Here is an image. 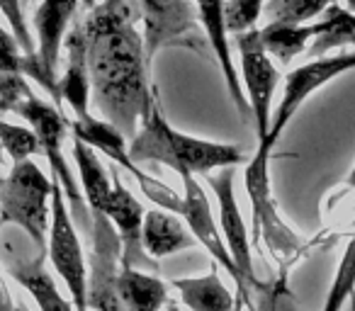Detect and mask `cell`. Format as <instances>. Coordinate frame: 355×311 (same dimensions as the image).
I'll use <instances>...</instances> for the list:
<instances>
[{"instance_id":"cell-1","label":"cell","mask_w":355,"mask_h":311,"mask_svg":"<svg viewBox=\"0 0 355 311\" xmlns=\"http://www.w3.org/2000/svg\"><path fill=\"white\" fill-rule=\"evenodd\" d=\"M132 0H100L83 17L90 103L124 136H137L139 122L158 90L148 78L144 35L134 27Z\"/></svg>"},{"instance_id":"cell-2","label":"cell","mask_w":355,"mask_h":311,"mask_svg":"<svg viewBox=\"0 0 355 311\" xmlns=\"http://www.w3.org/2000/svg\"><path fill=\"white\" fill-rule=\"evenodd\" d=\"M129 156H132L134 163L156 161V163L173 168L178 175H209L212 170L227 168V166H241L246 161L241 146L205 141V139L188 136V134L173 129L168 119L163 117L158 93L144 112L141 129L137 132L134 141L129 143Z\"/></svg>"},{"instance_id":"cell-3","label":"cell","mask_w":355,"mask_h":311,"mask_svg":"<svg viewBox=\"0 0 355 311\" xmlns=\"http://www.w3.org/2000/svg\"><path fill=\"white\" fill-rule=\"evenodd\" d=\"M51 193L54 180L42 173L30 159L17 161L6 180L0 178V224H15L32 238L40 251H46L51 226Z\"/></svg>"},{"instance_id":"cell-4","label":"cell","mask_w":355,"mask_h":311,"mask_svg":"<svg viewBox=\"0 0 355 311\" xmlns=\"http://www.w3.org/2000/svg\"><path fill=\"white\" fill-rule=\"evenodd\" d=\"M12 112L25 117L27 124L37 132L40 146H42V151H44L46 161H49L51 178H54L56 183L61 185V190H64V197H66V204H69L71 217H73V222L83 229L85 236H90V231H93V214H90L88 202H85L83 195H80V188H78V183H76L73 173H71V168L66 166L64 148H61L64 146L66 129H69V119H66L54 105L35 98L32 90L15 105V107H12Z\"/></svg>"},{"instance_id":"cell-5","label":"cell","mask_w":355,"mask_h":311,"mask_svg":"<svg viewBox=\"0 0 355 311\" xmlns=\"http://www.w3.org/2000/svg\"><path fill=\"white\" fill-rule=\"evenodd\" d=\"M275 146L266 141H258L256 156L246 166V193L251 199V214H253V243L266 241L268 251L282 263L290 265L302 253V241L290 226L280 219V212L272 199L270 188V159Z\"/></svg>"},{"instance_id":"cell-6","label":"cell","mask_w":355,"mask_h":311,"mask_svg":"<svg viewBox=\"0 0 355 311\" xmlns=\"http://www.w3.org/2000/svg\"><path fill=\"white\" fill-rule=\"evenodd\" d=\"M132 8L144 22L148 64L168 46H183L202 56L214 54L207 37L200 32L198 8L193 0H132Z\"/></svg>"},{"instance_id":"cell-7","label":"cell","mask_w":355,"mask_h":311,"mask_svg":"<svg viewBox=\"0 0 355 311\" xmlns=\"http://www.w3.org/2000/svg\"><path fill=\"white\" fill-rule=\"evenodd\" d=\"M8 226L10 229L6 233L0 229V256L12 280L20 282L35 296L42 311H76V306L59 294L54 277L46 272V251H40L20 226L15 224Z\"/></svg>"},{"instance_id":"cell-8","label":"cell","mask_w":355,"mask_h":311,"mask_svg":"<svg viewBox=\"0 0 355 311\" xmlns=\"http://www.w3.org/2000/svg\"><path fill=\"white\" fill-rule=\"evenodd\" d=\"M46 256H49L54 270L61 275L64 285L69 287L76 311H88V299H85V294H88V270H85L83 248H80L76 222L69 212L64 190L56 180L54 193H51V226L49 241H46Z\"/></svg>"},{"instance_id":"cell-9","label":"cell","mask_w":355,"mask_h":311,"mask_svg":"<svg viewBox=\"0 0 355 311\" xmlns=\"http://www.w3.org/2000/svg\"><path fill=\"white\" fill-rule=\"evenodd\" d=\"M90 270H88V309L93 311H127L119 299V265L122 241L107 214H93L90 231Z\"/></svg>"},{"instance_id":"cell-10","label":"cell","mask_w":355,"mask_h":311,"mask_svg":"<svg viewBox=\"0 0 355 311\" xmlns=\"http://www.w3.org/2000/svg\"><path fill=\"white\" fill-rule=\"evenodd\" d=\"M207 183L212 185L219 199V231H222L224 243H227L243 280V292L241 296H236V301L241 306H246L248 311H253V292H256L261 280L253 272L251 238H248L246 224H243V217L236 204V195H234V166L219 168V175H207Z\"/></svg>"},{"instance_id":"cell-11","label":"cell","mask_w":355,"mask_h":311,"mask_svg":"<svg viewBox=\"0 0 355 311\" xmlns=\"http://www.w3.org/2000/svg\"><path fill=\"white\" fill-rule=\"evenodd\" d=\"M239 56H241V78L246 85V98L256 119L258 139H266L272 122V95L277 88V71L261 39V30L251 27L236 35Z\"/></svg>"},{"instance_id":"cell-12","label":"cell","mask_w":355,"mask_h":311,"mask_svg":"<svg viewBox=\"0 0 355 311\" xmlns=\"http://www.w3.org/2000/svg\"><path fill=\"white\" fill-rule=\"evenodd\" d=\"M355 69V51L350 54H338V56H329V59H316L309 64L300 66L292 73H287L285 78V93H282V103L277 107V112L272 114L270 122V132L266 139H258V141H266L270 146H275L277 139L282 136V132L287 129V124L292 122L300 107L306 103L311 93H316L319 88H324L329 80H334L336 75L345 73V71Z\"/></svg>"},{"instance_id":"cell-13","label":"cell","mask_w":355,"mask_h":311,"mask_svg":"<svg viewBox=\"0 0 355 311\" xmlns=\"http://www.w3.org/2000/svg\"><path fill=\"white\" fill-rule=\"evenodd\" d=\"M112 197L107 202L105 214L110 217V222L114 224L122 241V265L134 267V270L144 272H158V260L151 258L144 248L141 238V224H144V209L141 204L134 199V195L122 185V180L117 178V166H112Z\"/></svg>"},{"instance_id":"cell-14","label":"cell","mask_w":355,"mask_h":311,"mask_svg":"<svg viewBox=\"0 0 355 311\" xmlns=\"http://www.w3.org/2000/svg\"><path fill=\"white\" fill-rule=\"evenodd\" d=\"M180 180H183V212L180 217L185 219L188 224L190 233L198 238V243H202L207 248V253L214 258L217 265H222L229 275L234 277L239 287V296L243 292V280H241V272H239L236 263H234L232 253H229L227 243L222 238V231H217V224H214L212 214H209V202H207V195H205L202 185L195 180L193 173H180Z\"/></svg>"},{"instance_id":"cell-15","label":"cell","mask_w":355,"mask_h":311,"mask_svg":"<svg viewBox=\"0 0 355 311\" xmlns=\"http://www.w3.org/2000/svg\"><path fill=\"white\" fill-rule=\"evenodd\" d=\"M224 3H227V0H195V8H198V17L205 30V37H207L209 46H212L214 56H217V61H219V69H222V73H224V80H227L229 95H232L241 119L248 122V119L253 117V112H251V105H248V98L241 88V80H239L236 66H234V59H232V44H229Z\"/></svg>"},{"instance_id":"cell-16","label":"cell","mask_w":355,"mask_h":311,"mask_svg":"<svg viewBox=\"0 0 355 311\" xmlns=\"http://www.w3.org/2000/svg\"><path fill=\"white\" fill-rule=\"evenodd\" d=\"M66 49V69L59 78L61 100L69 103L76 119L90 117V75H88V59H85V37L80 22L71 27V32L64 37Z\"/></svg>"},{"instance_id":"cell-17","label":"cell","mask_w":355,"mask_h":311,"mask_svg":"<svg viewBox=\"0 0 355 311\" xmlns=\"http://www.w3.org/2000/svg\"><path fill=\"white\" fill-rule=\"evenodd\" d=\"M76 10H78V0H42V6L35 12L37 54L51 75H59L56 71H59L61 46Z\"/></svg>"},{"instance_id":"cell-18","label":"cell","mask_w":355,"mask_h":311,"mask_svg":"<svg viewBox=\"0 0 355 311\" xmlns=\"http://www.w3.org/2000/svg\"><path fill=\"white\" fill-rule=\"evenodd\" d=\"M334 27V10L331 6L324 10V17L316 22H268L261 30L263 46L280 64H290L297 54L306 49L309 42L326 35Z\"/></svg>"},{"instance_id":"cell-19","label":"cell","mask_w":355,"mask_h":311,"mask_svg":"<svg viewBox=\"0 0 355 311\" xmlns=\"http://www.w3.org/2000/svg\"><path fill=\"white\" fill-rule=\"evenodd\" d=\"M69 132L73 139L85 141L88 146H93L95 151L100 148L105 156H110L114 163H119V168L132 173L134 178L141 173L139 166L132 161V156H129V148H127V143H124L127 136H124L117 127H112L107 119H98V117H93V114L85 119H69Z\"/></svg>"},{"instance_id":"cell-20","label":"cell","mask_w":355,"mask_h":311,"mask_svg":"<svg viewBox=\"0 0 355 311\" xmlns=\"http://www.w3.org/2000/svg\"><path fill=\"white\" fill-rule=\"evenodd\" d=\"M141 238L146 253L156 260L198 243L190 229H185V224L178 217H173V212H158V209L144 212Z\"/></svg>"},{"instance_id":"cell-21","label":"cell","mask_w":355,"mask_h":311,"mask_svg":"<svg viewBox=\"0 0 355 311\" xmlns=\"http://www.w3.org/2000/svg\"><path fill=\"white\" fill-rule=\"evenodd\" d=\"M173 287L190 311H234V296L219 280L217 263L205 277H180Z\"/></svg>"},{"instance_id":"cell-22","label":"cell","mask_w":355,"mask_h":311,"mask_svg":"<svg viewBox=\"0 0 355 311\" xmlns=\"http://www.w3.org/2000/svg\"><path fill=\"white\" fill-rule=\"evenodd\" d=\"M73 156L80 170V183H83V195L90 214H105L110 197H112V173L107 175L95 148L80 139H73Z\"/></svg>"},{"instance_id":"cell-23","label":"cell","mask_w":355,"mask_h":311,"mask_svg":"<svg viewBox=\"0 0 355 311\" xmlns=\"http://www.w3.org/2000/svg\"><path fill=\"white\" fill-rule=\"evenodd\" d=\"M119 299L127 311H161L168 304V287L158 277L144 270L124 267L119 270Z\"/></svg>"},{"instance_id":"cell-24","label":"cell","mask_w":355,"mask_h":311,"mask_svg":"<svg viewBox=\"0 0 355 311\" xmlns=\"http://www.w3.org/2000/svg\"><path fill=\"white\" fill-rule=\"evenodd\" d=\"M331 10H334V27H331L326 35L316 37L311 42L309 51L306 54L311 59H319L324 56L326 51L336 49V46H343V44H350V39L355 37V15L348 10V8L338 6V3H331Z\"/></svg>"},{"instance_id":"cell-25","label":"cell","mask_w":355,"mask_h":311,"mask_svg":"<svg viewBox=\"0 0 355 311\" xmlns=\"http://www.w3.org/2000/svg\"><path fill=\"white\" fill-rule=\"evenodd\" d=\"M331 3L336 0H266L263 15L270 22H306L321 15Z\"/></svg>"},{"instance_id":"cell-26","label":"cell","mask_w":355,"mask_h":311,"mask_svg":"<svg viewBox=\"0 0 355 311\" xmlns=\"http://www.w3.org/2000/svg\"><path fill=\"white\" fill-rule=\"evenodd\" d=\"M353 292H355V238L345 246L338 272H336L334 285H331L329 296H326L321 311H343V306L348 304V296Z\"/></svg>"},{"instance_id":"cell-27","label":"cell","mask_w":355,"mask_h":311,"mask_svg":"<svg viewBox=\"0 0 355 311\" xmlns=\"http://www.w3.org/2000/svg\"><path fill=\"white\" fill-rule=\"evenodd\" d=\"M0 146L12 159V163L32 159L37 151H42L40 136H37L35 129L10 122H0Z\"/></svg>"},{"instance_id":"cell-28","label":"cell","mask_w":355,"mask_h":311,"mask_svg":"<svg viewBox=\"0 0 355 311\" xmlns=\"http://www.w3.org/2000/svg\"><path fill=\"white\" fill-rule=\"evenodd\" d=\"M266 0H227L224 3V17H227V30L239 35L251 27H256V20L261 17Z\"/></svg>"},{"instance_id":"cell-29","label":"cell","mask_w":355,"mask_h":311,"mask_svg":"<svg viewBox=\"0 0 355 311\" xmlns=\"http://www.w3.org/2000/svg\"><path fill=\"white\" fill-rule=\"evenodd\" d=\"M0 12L10 22V30L15 35L17 44H20L22 54H37V44L32 39V32L25 22V6H22V0H0Z\"/></svg>"},{"instance_id":"cell-30","label":"cell","mask_w":355,"mask_h":311,"mask_svg":"<svg viewBox=\"0 0 355 311\" xmlns=\"http://www.w3.org/2000/svg\"><path fill=\"white\" fill-rule=\"evenodd\" d=\"M22 56L25 54H22L15 35H10V32L0 27V71L22 73Z\"/></svg>"},{"instance_id":"cell-31","label":"cell","mask_w":355,"mask_h":311,"mask_svg":"<svg viewBox=\"0 0 355 311\" xmlns=\"http://www.w3.org/2000/svg\"><path fill=\"white\" fill-rule=\"evenodd\" d=\"M0 311H15V301H12V296H10V292H8L3 277H0Z\"/></svg>"},{"instance_id":"cell-32","label":"cell","mask_w":355,"mask_h":311,"mask_svg":"<svg viewBox=\"0 0 355 311\" xmlns=\"http://www.w3.org/2000/svg\"><path fill=\"white\" fill-rule=\"evenodd\" d=\"M345 185H348V188H355V168L350 170V178H348V183H345Z\"/></svg>"},{"instance_id":"cell-33","label":"cell","mask_w":355,"mask_h":311,"mask_svg":"<svg viewBox=\"0 0 355 311\" xmlns=\"http://www.w3.org/2000/svg\"><path fill=\"white\" fill-rule=\"evenodd\" d=\"M345 8H348V10L355 15V0H345Z\"/></svg>"},{"instance_id":"cell-34","label":"cell","mask_w":355,"mask_h":311,"mask_svg":"<svg viewBox=\"0 0 355 311\" xmlns=\"http://www.w3.org/2000/svg\"><path fill=\"white\" fill-rule=\"evenodd\" d=\"M348 304H350V311H355V292L348 296Z\"/></svg>"},{"instance_id":"cell-35","label":"cell","mask_w":355,"mask_h":311,"mask_svg":"<svg viewBox=\"0 0 355 311\" xmlns=\"http://www.w3.org/2000/svg\"><path fill=\"white\" fill-rule=\"evenodd\" d=\"M95 3H98V0H83V6H85V8H88V10H90V8H93V6H95Z\"/></svg>"},{"instance_id":"cell-36","label":"cell","mask_w":355,"mask_h":311,"mask_svg":"<svg viewBox=\"0 0 355 311\" xmlns=\"http://www.w3.org/2000/svg\"><path fill=\"white\" fill-rule=\"evenodd\" d=\"M15 311H30V309H27V304H15Z\"/></svg>"},{"instance_id":"cell-37","label":"cell","mask_w":355,"mask_h":311,"mask_svg":"<svg viewBox=\"0 0 355 311\" xmlns=\"http://www.w3.org/2000/svg\"><path fill=\"white\" fill-rule=\"evenodd\" d=\"M32 3H35V0H22V6H25V8H27V6H32Z\"/></svg>"},{"instance_id":"cell-38","label":"cell","mask_w":355,"mask_h":311,"mask_svg":"<svg viewBox=\"0 0 355 311\" xmlns=\"http://www.w3.org/2000/svg\"><path fill=\"white\" fill-rule=\"evenodd\" d=\"M234 311H241V304H239V301L234 304Z\"/></svg>"},{"instance_id":"cell-39","label":"cell","mask_w":355,"mask_h":311,"mask_svg":"<svg viewBox=\"0 0 355 311\" xmlns=\"http://www.w3.org/2000/svg\"><path fill=\"white\" fill-rule=\"evenodd\" d=\"M168 309H171V311H178V306H175V304H168Z\"/></svg>"},{"instance_id":"cell-40","label":"cell","mask_w":355,"mask_h":311,"mask_svg":"<svg viewBox=\"0 0 355 311\" xmlns=\"http://www.w3.org/2000/svg\"><path fill=\"white\" fill-rule=\"evenodd\" d=\"M0 163H3V148H0Z\"/></svg>"},{"instance_id":"cell-41","label":"cell","mask_w":355,"mask_h":311,"mask_svg":"<svg viewBox=\"0 0 355 311\" xmlns=\"http://www.w3.org/2000/svg\"><path fill=\"white\" fill-rule=\"evenodd\" d=\"M350 44H355V37H353V39H350Z\"/></svg>"},{"instance_id":"cell-42","label":"cell","mask_w":355,"mask_h":311,"mask_svg":"<svg viewBox=\"0 0 355 311\" xmlns=\"http://www.w3.org/2000/svg\"><path fill=\"white\" fill-rule=\"evenodd\" d=\"M0 229H3V224H0Z\"/></svg>"}]
</instances>
